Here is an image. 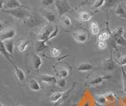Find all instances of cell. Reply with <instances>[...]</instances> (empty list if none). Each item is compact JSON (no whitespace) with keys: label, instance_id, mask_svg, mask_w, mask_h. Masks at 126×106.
Instances as JSON below:
<instances>
[{"label":"cell","instance_id":"obj_33","mask_svg":"<svg viewBox=\"0 0 126 106\" xmlns=\"http://www.w3.org/2000/svg\"><path fill=\"white\" fill-rule=\"evenodd\" d=\"M104 96L106 98L107 101H115V100H116V98H115V97H114L113 93L111 92L106 93V94H104Z\"/></svg>","mask_w":126,"mask_h":106},{"label":"cell","instance_id":"obj_29","mask_svg":"<svg viewBox=\"0 0 126 106\" xmlns=\"http://www.w3.org/2000/svg\"><path fill=\"white\" fill-rule=\"evenodd\" d=\"M114 47L116 48L117 45H122V46H126V41L125 40L124 37H121L117 39V40L114 43Z\"/></svg>","mask_w":126,"mask_h":106},{"label":"cell","instance_id":"obj_6","mask_svg":"<svg viewBox=\"0 0 126 106\" xmlns=\"http://www.w3.org/2000/svg\"><path fill=\"white\" fill-rule=\"evenodd\" d=\"M102 67L105 70L107 71H113V70L116 68V61L113 60L112 53L110 52V56L107 60H105L102 62Z\"/></svg>","mask_w":126,"mask_h":106},{"label":"cell","instance_id":"obj_8","mask_svg":"<svg viewBox=\"0 0 126 106\" xmlns=\"http://www.w3.org/2000/svg\"><path fill=\"white\" fill-rule=\"evenodd\" d=\"M31 61H32V67L35 70H39L40 66H42L43 61L41 57L37 54H32L31 56Z\"/></svg>","mask_w":126,"mask_h":106},{"label":"cell","instance_id":"obj_15","mask_svg":"<svg viewBox=\"0 0 126 106\" xmlns=\"http://www.w3.org/2000/svg\"><path fill=\"white\" fill-rule=\"evenodd\" d=\"M115 13L117 16L126 19V6H124L121 2H118Z\"/></svg>","mask_w":126,"mask_h":106},{"label":"cell","instance_id":"obj_24","mask_svg":"<svg viewBox=\"0 0 126 106\" xmlns=\"http://www.w3.org/2000/svg\"><path fill=\"white\" fill-rule=\"evenodd\" d=\"M92 17V14L86 11H83L80 13V19L82 21H88Z\"/></svg>","mask_w":126,"mask_h":106},{"label":"cell","instance_id":"obj_19","mask_svg":"<svg viewBox=\"0 0 126 106\" xmlns=\"http://www.w3.org/2000/svg\"><path fill=\"white\" fill-rule=\"evenodd\" d=\"M63 93L64 92H54L52 93V95L50 97V101L51 102H54V103H58V102L60 101L62 99V97L63 96Z\"/></svg>","mask_w":126,"mask_h":106},{"label":"cell","instance_id":"obj_31","mask_svg":"<svg viewBox=\"0 0 126 106\" xmlns=\"http://www.w3.org/2000/svg\"><path fill=\"white\" fill-rule=\"evenodd\" d=\"M118 0H105L104 2V6L105 7H111L113 5H115L116 3H117Z\"/></svg>","mask_w":126,"mask_h":106},{"label":"cell","instance_id":"obj_2","mask_svg":"<svg viewBox=\"0 0 126 106\" xmlns=\"http://www.w3.org/2000/svg\"><path fill=\"white\" fill-rule=\"evenodd\" d=\"M54 6L60 18L72 10V6H70L68 0H55Z\"/></svg>","mask_w":126,"mask_h":106},{"label":"cell","instance_id":"obj_14","mask_svg":"<svg viewBox=\"0 0 126 106\" xmlns=\"http://www.w3.org/2000/svg\"><path fill=\"white\" fill-rule=\"evenodd\" d=\"M13 65H14V74H15L16 78H17V80L19 82H23L26 78L25 72H24L21 68H19L17 65H15V64H13Z\"/></svg>","mask_w":126,"mask_h":106},{"label":"cell","instance_id":"obj_12","mask_svg":"<svg viewBox=\"0 0 126 106\" xmlns=\"http://www.w3.org/2000/svg\"><path fill=\"white\" fill-rule=\"evenodd\" d=\"M39 81L48 84H57V78L55 76L49 75V74H42L39 77Z\"/></svg>","mask_w":126,"mask_h":106},{"label":"cell","instance_id":"obj_35","mask_svg":"<svg viewBox=\"0 0 126 106\" xmlns=\"http://www.w3.org/2000/svg\"><path fill=\"white\" fill-rule=\"evenodd\" d=\"M50 55L53 57H58L60 56V51H59L57 48H52L50 51Z\"/></svg>","mask_w":126,"mask_h":106},{"label":"cell","instance_id":"obj_7","mask_svg":"<svg viewBox=\"0 0 126 106\" xmlns=\"http://www.w3.org/2000/svg\"><path fill=\"white\" fill-rule=\"evenodd\" d=\"M73 37L78 43H85L88 37V34L84 31H76L73 33Z\"/></svg>","mask_w":126,"mask_h":106},{"label":"cell","instance_id":"obj_32","mask_svg":"<svg viewBox=\"0 0 126 106\" xmlns=\"http://www.w3.org/2000/svg\"><path fill=\"white\" fill-rule=\"evenodd\" d=\"M116 63L117 64H119L120 66H121L126 65V55H123V56H121L119 58V60L116 61Z\"/></svg>","mask_w":126,"mask_h":106},{"label":"cell","instance_id":"obj_37","mask_svg":"<svg viewBox=\"0 0 126 106\" xmlns=\"http://www.w3.org/2000/svg\"><path fill=\"white\" fill-rule=\"evenodd\" d=\"M54 2L55 0H41V4L43 6H48L52 4V3H54Z\"/></svg>","mask_w":126,"mask_h":106},{"label":"cell","instance_id":"obj_1","mask_svg":"<svg viewBox=\"0 0 126 106\" xmlns=\"http://www.w3.org/2000/svg\"><path fill=\"white\" fill-rule=\"evenodd\" d=\"M2 12L6 13L15 18L17 20H27L31 14L28 10V7H18V8L12 9V10H2Z\"/></svg>","mask_w":126,"mask_h":106},{"label":"cell","instance_id":"obj_28","mask_svg":"<svg viewBox=\"0 0 126 106\" xmlns=\"http://www.w3.org/2000/svg\"><path fill=\"white\" fill-rule=\"evenodd\" d=\"M121 74H122V82H123V91L126 93V72L123 66H121Z\"/></svg>","mask_w":126,"mask_h":106},{"label":"cell","instance_id":"obj_9","mask_svg":"<svg viewBox=\"0 0 126 106\" xmlns=\"http://www.w3.org/2000/svg\"><path fill=\"white\" fill-rule=\"evenodd\" d=\"M18 7H26L25 5L21 4L17 0H8V1L4 4V10H12Z\"/></svg>","mask_w":126,"mask_h":106},{"label":"cell","instance_id":"obj_22","mask_svg":"<svg viewBox=\"0 0 126 106\" xmlns=\"http://www.w3.org/2000/svg\"><path fill=\"white\" fill-rule=\"evenodd\" d=\"M26 22L30 26H35V25H39V23H40L41 21H40V20H39L36 17H33L31 15V16L26 20Z\"/></svg>","mask_w":126,"mask_h":106},{"label":"cell","instance_id":"obj_17","mask_svg":"<svg viewBox=\"0 0 126 106\" xmlns=\"http://www.w3.org/2000/svg\"><path fill=\"white\" fill-rule=\"evenodd\" d=\"M4 44L7 50V52H9V54L11 56H13V53H14V41L12 40H7L6 41H4Z\"/></svg>","mask_w":126,"mask_h":106},{"label":"cell","instance_id":"obj_23","mask_svg":"<svg viewBox=\"0 0 126 106\" xmlns=\"http://www.w3.org/2000/svg\"><path fill=\"white\" fill-rule=\"evenodd\" d=\"M46 48H47L46 43H43V41H38L35 43V51H36L37 53L43 52Z\"/></svg>","mask_w":126,"mask_h":106},{"label":"cell","instance_id":"obj_43","mask_svg":"<svg viewBox=\"0 0 126 106\" xmlns=\"http://www.w3.org/2000/svg\"><path fill=\"white\" fill-rule=\"evenodd\" d=\"M125 6H126V5H125Z\"/></svg>","mask_w":126,"mask_h":106},{"label":"cell","instance_id":"obj_40","mask_svg":"<svg viewBox=\"0 0 126 106\" xmlns=\"http://www.w3.org/2000/svg\"><path fill=\"white\" fill-rule=\"evenodd\" d=\"M3 7H4V2L2 1H1L0 0V10H2L3 9Z\"/></svg>","mask_w":126,"mask_h":106},{"label":"cell","instance_id":"obj_3","mask_svg":"<svg viewBox=\"0 0 126 106\" xmlns=\"http://www.w3.org/2000/svg\"><path fill=\"white\" fill-rule=\"evenodd\" d=\"M54 29L53 28V26L51 25L50 24L45 25L40 29L39 33L37 35L38 41H43V43H46V44H47V42L48 41L49 37L51 35V33L54 32Z\"/></svg>","mask_w":126,"mask_h":106},{"label":"cell","instance_id":"obj_10","mask_svg":"<svg viewBox=\"0 0 126 106\" xmlns=\"http://www.w3.org/2000/svg\"><path fill=\"white\" fill-rule=\"evenodd\" d=\"M124 33H125V29L123 27H121V26L117 27V28L111 33V34H110V37H111L113 44L119 37H123Z\"/></svg>","mask_w":126,"mask_h":106},{"label":"cell","instance_id":"obj_39","mask_svg":"<svg viewBox=\"0 0 126 106\" xmlns=\"http://www.w3.org/2000/svg\"><path fill=\"white\" fill-rule=\"evenodd\" d=\"M4 29H6L5 24H4V23L2 21H0V33H2Z\"/></svg>","mask_w":126,"mask_h":106},{"label":"cell","instance_id":"obj_20","mask_svg":"<svg viewBox=\"0 0 126 106\" xmlns=\"http://www.w3.org/2000/svg\"><path fill=\"white\" fill-rule=\"evenodd\" d=\"M30 41L29 40H22L21 41H19L18 43V45H17V48L18 50L20 51L21 52H25V51L27 49L28 46L30 44Z\"/></svg>","mask_w":126,"mask_h":106},{"label":"cell","instance_id":"obj_38","mask_svg":"<svg viewBox=\"0 0 126 106\" xmlns=\"http://www.w3.org/2000/svg\"><path fill=\"white\" fill-rule=\"evenodd\" d=\"M106 41H98V48L101 49V50H103L106 48Z\"/></svg>","mask_w":126,"mask_h":106},{"label":"cell","instance_id":"obj_5","mask_svg":"<svg viewBox=\"0 0 126 106\" xmlns=\"http://www.w3.org/2000/svg\"><path fill=\"white\" fill-rule=\"evenodd\" d=\"M16 35V30L14 28H7L0 33V41H6L7 40H12Z\"/></svg>","mask_w":126,"mask_h":106},{"label":"cell","instance_id":"obj_16","mask_svg":"<svg viewBox=\"0 0 126 106\" xmlns=\"http://www.w3.org/2000/svg\"><path fill=\"white\" fill-rule=\"evenodd\" d=\"M94 67L92 64H89V63H82L80 65H78L77 66V71H81V72H84V71H88V70H92Z\"/></svg>","mask_w":126,"mask_h":106},{"label":"cell","instance_id":"obj_30","mask_svg":"<svg viewBox=\"0 0 126 106\" xmlns=\"http://www.w3.org/2000/svg\"><path fill=\"white\" fill-rule=\"evenodd\" d=\"M69 74V71L68 70L65 69V68H63L60 70H58V75L60 77V78H66L67 76H68Z\"/></svg>","mask_w":126,"mask_h":106},{"label":"cell","instance_id":"obj_25","mask_svg":"<svg viewBox=\"0 0 126 106\" xmlns=\"http://www.w3.org/2000/svg\"><path fill=\"white\" fill-rule=\"evenodd\" d=\"M90 30H91L92 34H93V35H97L98 33H99V27H98V25L96 22L92 21V23H91Z\"/></svg>","mask_w":126,"mask_h":106},{"label":"cell","instance_id":"obj_42","mask_svg":"<svg viewBox=\"0 0 126 106\" xmlns=\"http://www.w3.org/2000/svg\"><path fill=\"white\" fill-rule=\"evenodd\" d=\"M17 106H21V105H17Z\"/></svg>","mask_w":126,"mask_h":106},{"label":"cell","instance_id":"obj_26","mask_svg":"<svg viewBox=\"0 0 126 106\" xmlns=\"http://www.w3.org/2000/svg\"><path fill=\"white\" fill-rule=\"evenodd\" d=\"M61 20L62 24L64 25L65 27H69L72 25V22H71V20L69 19V18L67 16V15H63L62 17H61Z\"/></svg>","mask_w":126,"mask_h":106},{"label":"cell","instance_id":"obj_36","mask_svg":"<svg viewBox=\"0 0 126 106\" xmlns=\"http://www.w3.org/2000/svg\"><path fill=\"white\" fill-rule=\"evenodd\" d=\"M57 85L58 87L60 88H63L65 87V85H66V81L64 78H60V79H58V82H57Z\"/></svg>","mask_w":126,"mask_h":106},{"label":"cell","instance_id":"obj_4","mask_svg":"<svg viewBox=\"0 0 126 106\" xmlns=\"http://www.w3.org/2000/svg\"><path fill=\"white\" fill-rule=\"evenodd\" d=\"M110 78V76H109V75L97 76L95 78H92V79L87 82L84 84V86H86V87H93V86L98 85L99 84L102 83V82L106 80H109Z\"/></svg>","mask_w":126,"mask_h":106},{"label":"cell","instance_id":"obj_21","mask_svg":"<svg viewBox=\"0 0 126 106\" xmlns=\"http://www.w3.org/2000/svg\"><path fill=\"white\" fill-rule=\"evenodd\" d=\"M29 88H30V89L32 90V91H39V90L41 89L40 85H39V83L37 82V80L34 79V78H32V79L30 80Z\"/></svg>","mask_w":126,"mask_h":106},{"label":"cell","instance_id":"obj_13","mask_svg":"<svg viewBox=\"0 0 126 106\" xmlns=\"http://www.w3.org/2000/svg\"><path fill=\"white\" fill-rule=\"evenodd\" d=\"M42 14H43V17L49 23H54L56 21V16H55V14L53 12H51V11L44 10H43Z\"/></svg>","mask_w":126,"mask_h":106},{"label":"cell","instance_id":"obj_41","mask_svg":"<svg viewBox=\"0 0 126 106\" xmlns=\"http://www.w3.org/2000/svg\"><path fill=\"white\" fill-rule=\"evenodd\" d=\"M0 106H4V105H3L2 104H1V103H0Z\"/></svg>","mask_w":126,"mask_h":106},{"label":"cell","instance_id":"obj_18","mask_svg":"<svg viewBox=\"0 0 126 106\" xmlns=\"http://www.w3.org/2000/svg\"><path fill=\"white\" fill-rule=\"evenodd\" d=\"M94 102L97 106H105L107 100L104 95H97L96 97H94Z\"/></svg>","mask_w":126,"mask_h":106},{"label":"cell","instance_id":"obj_11","mask_svg":"<svg viewBox=\"0 0 126 106\" xmlns=\"http://www.w3.org/2000/svg\"><path fill=\"white\" fill-rule=\"evenodd\" d=\"M0 55L2 56L9 63H10L12 64H14L13 60H12V56L9 54V52H7L5 44H4V42L2 41H0Z\"/></svg>","mask_w":126,"mask_h":106},{"label":"cell","instance_id":"obj_34","mask_svg":"<svg viewBox=\"0 0 126 106\" xmlns=\"http://www.w3.org/2000/svg\"><path fill=\"white\" fill-rule=\"evenodd\" d=\"M104 2H105V0H96L94 3L93 4L92 8L93 9H98L101 7L102 5H104Z\"/></svg>","mask_w":126,"mask_h":106},{"label":"cell","instance_id":"obj_27","mask_svg":"<svg viewBox=\"0 0 126 106\" xmlns=\"http://www.w3.org/2000/svg\"><path fill=\"white\" fill-rule=\"evenodd\" d=\"M110 34L111 33H110L108 32H103L102 33H101L98 37V41H106V40H108L109 37H110Z\"/></svg>","mask_w":126,"mask_h":106}]
</instances>
